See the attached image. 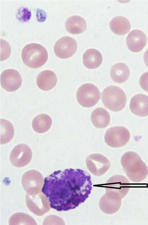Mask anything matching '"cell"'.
I'll return each mask as SVG.
<instances>
[{
	"instance_id": "1",
	"label": "cell",
	"mask_w": 148,
	"mask_h": 225,
	"mask_svg": "<svg viewBox=\"0 0 148 225\" xmlns=\"http://www.w3.org/2000/svg\"><path fill=\"white\" fill-rule=\"evenodd\" d=\"M123 170L129 179L134 182L144 180L148 174V169L139 156L133 151L125 153L121 158Z\"/></svg>"
},
{
	"instance_id": "2",
	"label": "cell",
	"mask_w": 148,
	"mask_h": 225,
	"mask_svg": "<svg viewBox=\"0 0 148 225\" xmlns=\"http://www.w3.org/2000/svg\"><path fill=\"white\" fill-rule=\"evenodd\" d=\"M21 58L24 63L32 68L42 66L47 62L48 54L46 49L42 45L31 43L25 45L23 49Z\"/></svg>"
},
{
	"instance_id": "3",
	"label": "cell",
	"mask_w": 148,
	"mask_h": 225,
	"mask_svg": "<svg viewBox=\"0 0 148 225\" xmlns=\"http://www.w3.org/2000/svg\"><path fill=\"white\" fill-rule=\"evenodd\" d=\"M101 97L104 106L112 111H121L126 104L127 98L125 93L122 89L116 86L107 87L102 92Z\"/></svg>"
},
{
	"instance_id": "4",
	"label": "cell",
	"mask_w": 148,
	"mask_h": 225,
	"mask_svg": "<svg viewBox=\"0 0 148 225\" xmlns=\"http://www.w3.org/2000/svg\"><path fill=\"white\" fill-rule=\"evenodd\" d=\"M100 96L98 88L90 83H86L81 86L76 93L78 103L82 106L86 108H90L96 105L99 100Z\"/></svg>"
},
{
	"instance_id": "5",
	"label": "cell",
	"mask_w": 148,
	"mask_h": 225,
	"mask_svg": "<svg viewBox=\"0 0 148 225\" xmlns=\"http://www.w3.org/2000/svg\"><path fill=\"white\" fill-rule=\"evenodd\" d=\"M130 132L124 127L118 126L108 129L104 136L106 144L112 147H120L125 145L130 140Z\"/></svg>"
},
{
	"instance_id": "6",
	"label": "cell",
	"mask_w": 148,
	"mask_h": 225,
	"mask_svg": "<svg viewBox=\"0 0 148 225\" xmlns=\"http://www.w3.org/2000/svg\"><path fill=\"white\" fill-rule=\"evenodd\" d=\"M77 44L72 37L64 36L58 39L54 46V51L58 58L64 59L72 56L76 52Z\"/></svg>"
},
{
	"instance_id": "7",
	"label": "cell",
	"mask_w": 148,
	"mask_h": 225,
	"mask_svg": "<svg viewBox=\"0 0 148 225\" xmlns=\"http://www.w3.org/2000/svg\"><path fill=\"white\" fill-rule=\"evenodd\" d=\"M32 152L27 145L21 144L15 146L10 154V160L12 165L16 167H22L27 165L32 157Z\"/></svg>"
},
{
	"instance_id": "8",
	"label": "cell",
	"mask_w": 148,
	"mask_h": 225,
	"mask_svg": "<svg viewBox=\"0 0 148 225\" xmlns=\"http://www.w3.org/2000/svg\"><path fill=\"white\" fill-rule=\"evenodd\" d=\"M37 171L32 170L27 171L22 177V183L24 189L30 195L36 194L40 193L43 183V178L41 174L38 177H35Z\"/></svg>"
},
{
	"instance_id": "9",
	"label": "cell",
	"mask_w": 148,
	"mask_h": 225,
	"mask_svg": "<svg viewBox=\"0 0 148 225\" xmlns=\"http://www.w3.org/2000/svg\"><path fill=\"white\" fill-rule=\"evenodd\" d=\"M26 200L27 207L36 215H42L49 210V202L40 193L34 195L27 194Z\"/></svg>"
},
{
	"instance_id": "10",
	"label": "cell",
	"mask_w": 148,
	"mask_h": 225,
	"mask_svg": "<svg viewBox=\"0 0 148 225\" xmlns=\"http://www.w3.org/2000/svg\"><path fill=\"white\" fill-rule=\"evenodd\" d=\"M0 82L1 85L4 89L8 92H13L21 87L22 79L17 71L8 69L4 71L1 74Z\"/></svg>"
},
{
	"instance_id": "11",
	"label": "cell",
	"mask_w": 148,
	"mask_h": 225,
	"mask_svg": "<svg viewBox=\"0 0 148 225\" xmlns=\"http://www.w3.org/2000/svg\"><path fill=\"white\" fill-rule=\"evenodd\" d=\"M87 168L92 173L100 175L106 172L109 168L110 163L103 155L99 154H93L86 158Z\"/></svg>"
},
{
	"instance_id": "12",
	"label": "cell",
	"mask_w": 148,
	"mask_h": 225,
	"mask_svg": "<svg viewBox=\"0 0 148 225\" xmlns=\"http://www.w3.org/2000/svg\"><path fill=\"white\" fill-rule=\"evenodd\" d=\"M147 42V37L145 34L137 29L131 31L127 35L126 39L128 48L134 52L141 51L145 46Z\"/></svg>"
},
{
	"instance_id": "13",
	"label": "cell",
	"mask_w": 148,
	"mask_h": 225,
	"mask_svg": "<svg viewBox=\"0 0 148 225\" xmlns=\"http://www.w3.org/2000/svg\"><path fill=\"white\" fill-rule=\"evenodd\" d=\"M130 108L133 114L138 116L148 115V96L142 94L135 95L131 99Z\"/></svg>"
},
{
	"instance_id": "14",
	"label": "cell",
	"mask_w": 148,
	"mask_h": 225,
	"mask_svg": "<svg viewBox=\"0 0 148 225\" xmlns=\"http://www.w3.org/2000/svg\"><path fill=\"white\" fill-rule=\"evenodd\" d=\"M57 78L56 74L52 71L46 70L41 72L36 78L38 88L44 91L51 90L56 85Z\"/></svg>"
},
{
	"instance_id": "15",
	"label": "cell",
	"mask_w": 148,
	"mask_h": 225,
	"mask_svg": "<svg viewBox=\"0 0 148 225\" xmlns=\"http://www.w3.org/2000/svg\"><path fill=\"white\" fill-rule=\"evenodd\" d=\"M65 27L68 32L78 34L84 32L86 30L87 23L85 20L81 16L74 15L67 19Z\"/></svg>"
},
{
	"instance_id": "16",
	"label": "cell",
	"mask_w": 148,
	"mask_h": 225,
	"mask_svg": "<svg viewBox=\"0 0 148 225\" xmlns=\"http://www.w3.org/2000/svg\"><path fill=\"white\" fill-rule=\"evenodd\" d=\"M103 60L101 54L95 49H87L84 53L83 62L84 66L89 69H94L101 64Z\"/></svg>"
},
{
	"instance_id": "17",
	"label": "cell",
	"mask_w": 148,
	"mask_h": 225,
	"mask_svg": "<svg viewBox=\"0 0 148 225\" xmlns=\"http://www.w3.org/2000/svg\"><path fill=\"white\" fill-rule=\"evenodd\" d=\"M109 25L112 32L119 35L126 34L130 31L131 27L129 20L125 17L121 16L113 18L110 21Z\"/></svg>"
},
{
	"instance_id": "18",
	"label": "cell",
	"mask_w": 148,
	"mask_h": 225,
	"mask_svg": "<svg viewBox=\"0 0 148 225\" xmlns=\"http://www.w3.org/2000/svg\"><path fill=\"white\" fill-rule=\"evenodd\" d=\"M91 120L95 127L104 128L109 124L110 116L106 110L103 108H98L95 109L92 113Z\"/></svg>"
},
{
	"instance_id": "19",
	"label": "cell",
	"mask_w": 148,
	"mask_h": 225,
	"mask_svg": "<svg viewBox=\"0 0 148 225\" xmlns=\"http://www.w3.org/2000/svg\"><path fill=\"white\" fill-rule=\"evenodd\" d=\"M130 74V71L128 66L121 62L114 64L110 71V76L113 80L119 83H122L126 81L129 78Z\"/></svg>"
},
{
	"instance_id": "20",
	"label": "cell",
	"mask_w": 148,
	"mask_h": 225,
	"mask_svg": "<svg viewBox=\"0 0 148 225\" xmlns=\"http://www.w3.org/2000/svg\"><path fill=\"white\" fill-rule=\"evenodd\" d=\"M52 124L51 117L47 115L42 114L37 115L33 119L32 126L36 132L42 133L48 131Z\"/></svg>"
},
{
	"instance_id": "21",
	"label": "cell",
	"mask_w": 148,
	"mask_h": 225,
	"mask_svg": "<svg viewBox=\"0 0 148 225\" xmlns=\"http://www.w3.org/2000/svg\"><path fill=\"white\" fill-rule=\"evenodd\" d=\"M112 186L114 192L118 193L123 198L128 193L130 187L129 181L125 176L117 175L114 176L111 179Z\"/></svg>"
},
{
	"instance_id": "22",
	"label": "cell",
	"mask_w": 148,
	"mask_h": 225,
	"mask_svg": "<svg viewBox=\"0 0 148 225\" xmlns=\"http://www.w3.org/2000/svg\"><path fill=\"white\" fill-rule=\"evenodd\" d=\"M0 122V143L5 144L13 138L14 129L12 124L7 120L1 119Z\"/></svg>"
},
{
	"instance_id": "23",
	"label": "cell",
	"mask_w": 148,
	"mask_h": 225,
	"mask_svg": "<svg viewBox=\"0 0 148 225\" xmlns=\"http://www.w3.org/2000/svg\"><path fill=\"white\" fill-rule=\"evenodd\" d=\"M1 61H3L10 56L11 48L9 43L5 40L1 39Z\"/></svg>"
},
{
	"instance_id": "24",
	"label": "cell",
	"mask_w": 148,
	"mask_h": 225,
	"mask_svg": "<svg viewBox=\"0 0 148 225\" xmlns=\"http://www.w3.org/2000/svg\"><path fill=\"white\" fill-rule=\"evenodd\" d=\"M139 82L141 88L144 91L148 92V71L142 75L140 78Z\"/></svg>"
},
{
	"instance_id": "25",
	"label": "cell",
	"mask_w": 148,
	"mask_h": 225,
	"mask_svg": "<svg viewBox=\"0 0 148 225\" xmlns=\"http://www.w3.org/2000/svg\"><path fill=\"white\" fill-rule=\"evenodd\" d=\"M144 60L145 64L148 67V49H147L144 54Z\"/></svg>"
}]
</instances>
